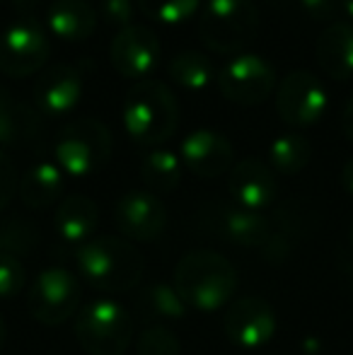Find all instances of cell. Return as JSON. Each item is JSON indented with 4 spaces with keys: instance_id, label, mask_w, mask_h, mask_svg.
<instances>
[{
    "instance_id": "cell-1",
    "label": "cell",
    "mask_w": 353,
    "mask_h": 355,
    "mask_svg": "<svg viewBox=\"0 0 353 355\" xmlns=\"http://www.w3.org/2000/svg\"><path fill=\"white\" fill-rule=\"evenodd\" d=\"M175 288L184 304L198 312L225 307L237 288V271L225 257L211 249H196L179 259Z\"/></svg>"
},
{
    "instance_id": "cell-2",
    "label": "cell",
    "mask_w": 353,
    "mask_h": 355,
    "mask_svg": "<svg viewBox=\"0 0 353 355\" xmlns=\"http://www.w3.org/2000/svg\"><path fill=\"white\" fill-rule=\"evenodd\" d=\"M123 131L141 145H162L179 126L177 97L162 80H138L123 97Z\"/></svg>"
},
{
    "instance_id": "cell-3",
    "label": "cell",
    "mask_w": 353,
    "mask_h": 355,
    "mask_svg": "<svg viewBox=\"0 0 353 355\" xmlns=\"http://www.w3.org/2000/svg\"><path fill=\"white\" fill-rule=\"evenodd\" d=\"M80 276L104 293H128L146 271L143 254L131 242L119 237L87 239L78 252Z\"/></svg>"
},
{
    "instance_id": "cell-4",
    "label": "cell",
    "mask_w": 353,
    "mask_h": 355,
    "mask_svg": "<svg viewBox=\"0 0 353 355\" xmlns=\"http://www.w3.org/2000/svg\"><path fill=\"white\" fill-rule=\"evenodd\" d=\"M259 29V10L252 0H208L198 17L201 42L216 53H242Z\"/></svg>"
},
{
    "instance_id": "cell-5",
    "label": "cell",
    "mask_w": 353,
    "mask_h": 355,
    "mask_svg": "<svg viewBox=\"0 0 353 355\" xmlns=\"http://www.w3.org/2000/svg\"><path fill=\"white\" fill-rule=\"evenodd\" d=\"M112 157V133L99 119L83 116L63 126L56 141V162L63 174L89 177Z\"/></svg>"
},
{
    "instance_id": "cell-6",
    "label": "cell",
    "mask_w": 353,
    "mask_h": 355,
    "mask_svg": "<svg viewBox=\"0 0 353 355\" xmlns=\"http://www.w3.org/2000/svg\"><path fill=\"white\" fill-rule=\"evenodd\" d=\"M76 336L89 355H123L133 341V319L114 300H94L78 314Z\"/></svg>"
},
{
    "instance_id": "cell-7",
    "label": "cell",
    "mask_w": 353,
    "mask_h": 355,
    "mask_svg": "<svg viewBox=\"0 0 353 355\" xmlns=\"http://www.w3.org/2000/svg\"><path fill=\"white\" fill-rule=\"evenodd\" d=\"M218 92L240 107H255L276 89V68L259 53L242 51L232 56L216 75Z\"/></svg>"
},
{
    "instance_id": "cell-8",
    "label": "cell",
    "mask_w": 353,
    "mask_h": 355,
    "mask_svg": "<svg viewBox=\"0 0 353 355\" xmlns=\"http://www.w3.org/2000/svg\"><path fill=\"white\" fill-rule=\"evenodd\" d=\"M329 107L327 87L315 73L298 68L291 71L276 87V112L283 123L307 128L325 116Z\"/></svg>"
},
{
    "instance_id": "cell-9",
    "label": "cell",
    "mask_w": 353,
    "mask_h": 355,
    "mask_svg": "<svg viewBox=\"0 0 353 355\" xmlns=\"http://www.w3.org/2000/svg\"><path fill=\"white\" fill-rule=\"evenodd\" d=\"M201 227L206 234L216 239H223L227 244H237V247H255L264 249L276 237V227L273 220L257 211H247L240 206H206L201 213Z\"/></svg>"
},
{
    "instance_id": "cell-10",
    "label": "cell",
    "mask_w": 353,
    "mask_h": 355,
    "mask_svg": "<svg viewBox=\"0 0 353 355\" xmlns=\"http://www.w3.org/2000/svg\"><path fill=\"white\" fill-rule=\"evenodd\" d=\"M80 307V283L66 268L39 273L27 295V309L44 327H58Z\"/></svg>"
},
{
    "instance_id": "cell-11",
    "label": "cell",
    "mask_w": 353,
    "mask_h": 355,
    "mask_svg": "<svg viewBox=\"0 0 353 355\" xmlns=\"http://www.w3.org/2000/svg\"><path fill=\"white\" fill-rule=\"evenodd\" d=\"M51 44L34 19H17L0 34V73L8 78H27L44 68Z\"/></svg>"
},
{
    "instance_id": "cell-12",
    "label": "cell",
    "mask_w": 353,
    "mask_h": 355,
    "mask_svg": "<svg viewBox=\"0 0 353 355\" xmlns=\"http://www.w3.org/2000/svg\"><path fill=\"white\" fill-rule=\"evenodd\" d=\"M114 71L131 80H148L160 63V39L150 27L131 24L119 29L109 46Z\"/></svg>"
},
{
    "instance_id": "cell-13",
    "label": "cell",
    "mask_w": 353,
    "mask_h": 355,
    "mask_svg": "<svg viewBox=\"0 0 353 355\" xmlns=\"http://www.w3.org/2000/svg\"><path fill=\"white\" fill-rule=\"evenodd\" d=\"M225 336L235 343L237 348H261L276 334V312L261 297H242L230 304L223 319Z\"/></svg>"
},
{
    "instance_id": "cell-14",
    "label": "cell",
    "mask_w": 353,
    "mask_h": 355,
    "mask_svg": "<svg viewBox=\"0 0 353 355\" xmlns=\"http://www.w3.org/2000/svg\"><path fill=\"white\" fill-rule=\"evenodd\" d=\"M114 220L123 237L155 242L167 227V208L150 191H128L114 206Z\"/></svg>"
},
{
    "instance_id": "cell-15",
    "label": "cell",
    "mask_w": 353,
    "mask_h": 355,
    "mask_svg": "<svg viewBox=\"0 0 353 355\" xmlns=\"http://www.w3.org/2000/svg\"><path fill=\"white\" fill-rule=\"evenodd\" d=\"M182 164L201 179H213L235 167V148L223 133L211 128H196L182 141Z\"/></svg>"
},
{
    "instance_id": "cell-16",
    "label": "cell",
    "mask_w": 353,
    "mask_h": 355,
    "mask_svg": "<svg viewBox=\"0 0 353 355\" xmlns=\"http://www.w3.org/2000/svg\"><path fill=\"white\" fill-rule=\"evenodd\" d=\"M83 89V73L71 63H56L39 73L34 83V104L46 116H63L80 104Z\"/></svg>"
},
{
    "instance_id": "cell-17",
    "label": "cell",
    "mask_w": 353,
    "mask_h": 355,
    "mask_svg": "<svg viewBox=\"0 0 353 355\" xmlns=\"http://www.w3.org/2000/svg\"><path fill=\"white\" fill-rule=\"evenodd\" d=\"M227 189H230L235 206L261 213L264 208L273 206L278 184L276 177H273V169L268 164H264L261 159L247 157L230 169Z\"/></svg>"
},
{
    "instance_id": "cell-18",
    "label": "cell",
    "mask_w": 353,
    "mask_h": 355,
    "mask_svg": "<svg viewBox=\"0 0 353 355\" xmlns=\"http://www.w3.org/2000/svg\"><path fill=\"white\" fill-rule=\"evenodd\" d=\"M317 63L332 80L353 78V24L334 22L317 39Z\"/></svg>"
},
{
    "instance_id": "cell-19",
    "label": "cell",
    "mask_w": 353,
    "mask_h": 355,
    "mask_svg": "<svg viewBox=\"0 0 353 355\" xmlns=\"http://www.w3.org/2000/svg\"><path fill=\"white\" fill-rule=\"evenodd\" d=\"M46 24L63 42H83L97 27V10L87 0H53L46 10Z\"/></svg>"
},
{
    "instance_id": "cell-20",
    "label": "cell",
    "mask_w": 353,
    "mask_h": 355,
    "mask_svg": "<svg viewBox=\"0 0 353 355\" xmlns=\"http://www.w3.org/2000/svg\"><path fill=\"white\" fill-rule=\"evenodd\" d=\"M63 187H66L63 169L53 162H39L27 169V174L19 182L17 193L27 208L42 211V208L53 206L61 198Z\"/></svg>"
},
{
    "instance_id": "cell-21",
    "label": "cell",
    "mask_w": 353,
    "mask_h": 355,
    "mask_svg": "<svg viewBox=\"0 0 353 355\" xmlns=\"http://www.w3.org/2000/svg\"><path fill=\"white\" fill-rule=\"evenodd\" d=\"M99 223V208L92 198L87 196H68L56 208V232L61 234L66 242H80L85 244L94 234Z\"/></svg>"
},
{
    "instance_id": "cell-22",
    "label": "cell",
    "mask_w": 353,
    "mask_h": 355,
    "mask_svg": "<svg viewBox=\"0 0 353 355\" xmlns=\"http://www.w3.org/2000/svg\"><path fill=\"white\" fill-rule=\"evenodd\" d=\"M39 133V114L29 104L0 89V145L24 143Z\"/></svg>"
},
{
    "instance_id": "cell-23",
    "label": "cell",
    "mask_w": 353,
    "mask_h": 355,
    "mask_svg": "<svg viewBox=\"0 0 353 355\" xmlns=\"http://www.w3.org/2000/svg\"><path fill=\"white\" fill-rule=\"evenodd\" d=\"M187 304L179 297L177 288L165 283L148 285L136 297V314L141 322H167V319H182L187 314Z\"/></svg>"
},
{
    "instance_id": "cell-24",
    "label": "cell",
    "mask_w": 353,
    "mask_h": 355,
    "mask_svg": "<svg viewBox=\"0 0 353 355\" xmlns=\"http://www.w3.org/2000/svg\"><path fill=\"white\" fill-rule=\"evenodd\" d=\"M170 78L187 92H203L216 83V68L206 53L184 49L172 58Z\"/></svg>"
},
{
    "instance_id": "cell-25",
    "label": "cell",
    "mask_w": 353,
    "mask_h": 355,
    "mask_svg": "<svg viewBox=\"0 0 353 355\" xmlns=\"http://www.w3.org/2000/svg\"><path fill=\"white\" fill-rule=\"evenodd\" d=\"M143 184L150 189V193H172L182 182V159L172 150H153L141 162Z\"/></svg>"
},
{
    "instance_id": "cell-26",
    "label": "cell",
    "mask_w": 353,
    "mask_h": 355,
    "mask_svg": "<svg viewBox=\"0 0 353 355\" xmlns=\"http://www.w3.org/2000/svg\"><path fill=\"white\" fill-rule=\"evenodd\" d=\"M268 159L278 174H298L310 164L312 145L305 136L295 131L283 133L268 148Z\"/></svg>"
},
{
    "instance_id": "cell-27",
    "label": "cell",
    "mask_w": 353,
    "mask_h": 355,
    "mask_svg": "<svg viewBox=\"0 0 353 355\" xmlns=\"http://www.w3.org/2000/svg\"><path fill=\"white\" fill-rule=\"evenodd\" d=\"M273 220V227L276 232L286 239L288 244L293 242V237H305L310 234L312 223H317L315 218V208L310 206L307 201H288L286 206H281L276 211V218Z\"/></svg>"
},
{
    "instance_id": "cell-28",
    "label": "cell",
    "mask_w": 353,
    "mask_h": 355,
    "mask_svg": "<svg viewBox=\"0 0 353 355\" xmlns=\"http://www.w3.org/2000/svg\"><path fill=\"white\" fill-rule=\"evenodd\" d=\"M37 237V227L17 215L0 220V254H10L17 259L24 257L34 249Z\"/></svg>"
},
{
    "instance_id": "cell-29",
    "label": "cell",
    "mask_w": 353,
    "mask_h": 355,
    "mask_svg": "<svg viewBox=\"0 0 353 355\" xmlns=\"http://www.w3.org/2000/svg\"><path fill=\"white\" fill-rule=\"evenodd\" d=\"M201 0H138V10L160 24H179L193 17Z\"/></svg>"
},
{
    "instance_id": "cell-30",
    "label": "cell",
    "mask_w": 353,
    "mask_h": 355,
    "mask_svg": "<svg viewBox=\"0 0 353 355\" xmlns=\"http://www.w3.org/2000/svg\"><path fill=\"white\" fill-rule=\"evenodd\" d=\"M179 338L167 327H148L138 338V355H179Z\"/></svg>"
},
{
    "instance_id": "cell-31",
    "label": "cell",
    "mask_w": 353,
    "mask_h": 355,
    "mask_svg": "<svg viewBox=\"0 0 353 355\" xmlns=\"http://www.w3.org/2000/svg\"><path fill=\"white\" fill-rule=\"evenodd\" d=\"M24 276H27V271H24L22 259L10 257V254H0V297L10 300L22 293Z\"/></svg>"
},
{
    "instance_id": "cell-32",
    "label": "cell",
    "mask_w": 353,
    "mask_h": 355,
    "mask_svg": "<svg viewBox=\"0 0 353 355\" xmlns=\"http://www.w3.org/2000/svg\"><path fill=\"white\" fill-rule=\"evenodd\" d=\"M102 17L107 24L117 29H126L133 24V12H136V0H102Z\"/></svg>"
},
{
    "instance_id": "cell-33",
    "label": "cell",
    "mask_w": 353,
    "mask_h": 355,
    "mask_svg": "<svg viewBox=\"0 0 353 355\" xmlns=\"http://www.w3.org/2000/svg\"><path fill=\"white\" fill-rule=\"evenodd\" d=\"M19 189V179H17V169H15L12 159L0 150V211L5 206H10V201L15 198Z\"/></svg>"
},
{
    "instance_id": "cell-34",
    "label": "cell",
    "mask_w": 353,
    "mask_h": 355,
    "mask_svg": "<svg viewBox=\"0 0 353 355\" xmlns=\"http://www.w3.org/2000/svg\"><path fill=\"white\" fill-rule=\"evenodd\" d=\"M300 8L305 10L307 17L317 19V22H327L339 12L341 0H300Z\"/></svg>"
},
{
    "instance_id": "cell-35",
    "label": "cell",
    "mask_w": 353,
    "mask_h": 355,
    "mask_svg": "<svg viewBox=\"0 0 353 355\" xmlns=\"http://www.w3.org/2000/svg\"><path fill=\"white\" fill-rule=\"evenodd\" d=\"M341 128H344V136L353 143V97L346 102L344 114H341Z\"/></svg>"
},
{
    "instance_id": "cell-36",
    "label": "cell",
    "mask_w": 353,
    "mask_h": 355,
    "mask_svg": "<svg viewBox=\"0 0 353 355\" xmlns=\"http://www.w3.org/2000/svg\"><path fill=\"white\" fill-rule=\"evenodd\" d=\"M341 184H344V189L353 196V157L344 164V169H341Z\"/></svg>"
},
{
    "instance_id": "cell-37",
    "label": "cell",
    "mask_w": 353,
    "mask_h": 355,
    "mask_svg": "<svg viewBox=\"0 0 353 355\" xmlns=\"http://www.w3.org/2000/svg\"><path fill=\"white\" fill-rule=\"evenodd\" d=\"M3 343H5V322L0 317V351H3Z\"/></svg>"
},
{
    "instance_id": "cell-38",
    "label": "cell",
    "mask_w": 353,
    "mask_h": 355,
    "mask_svg": "<svg viewBox=\"0 0 353 355\" xmlns=\"http://www.w3.org/2000/svg\"><path fill=\"white\" fill-rule=\"evenodd\" d=\"M341 5H344V10L353 17V0H341Z\"/></svg>"
},
{
    "instance_id": "cell-39",
    "label": "cell",
    "mask_w": 353,
    "mask_h": 355,
    "mask_svg": "<svg viewBox=\"0 0 353 355\" xmlns=\"http://www.w3.org/2000/svg\"><path fill=\"white\" fill-rule=\"evenodd\" d=\"M351 244H353V225H351Z\"/></svg>"
},
{
    "instance_id": "cell-40",
    "label": "cell",
    "mask_w": 353,
    "mask_h": 355,
    "mask_svg": "<svg viewBox=\"0 0 353 355\" xmlns=\"http://www.w3.org/2000/svg\"><path fill=\"white\" fill-rule=\"evenodd\" d=\"M0 3H3V0H0Z\"/></svg>"
}]
</instances>
